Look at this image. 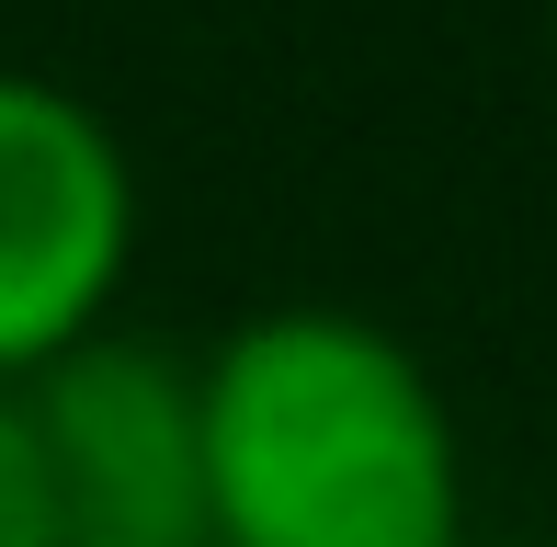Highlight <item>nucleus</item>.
<instances>
[{
    "instance_id": "obj_1",
    "label": "nucleus",
    "mask_w": 557,
    "mask_h": 547,
    "mask_svg": "<svg viewBox=\"0 0 557 547\" xmlns=\"http://www.w3.org/2000/svg\"><path fill=\"white\" fill-rule=\"evenodd\" d=\"M216 547H467L444 377L364 308H250L194 365Z\"/></svg>"
},
{
    "instance_id": "obj_2",
    "label": "nucleus",
    "mask_w": 557,
    "mask_h": 547,
    "mask_svg": "<svg viewBox=\"0 0 557 547\" xmlns=\"http://www.w3.org/2000/svg\"><path fill=\"white\" fill-rule=\"evenodd\" d=\"M137 263V160L69 81L0 69V388L114 331Z\"/></svg>"
},
{
    "instance_id": "obj_3",
    "label": "nucleus",
    "mask_w": 557,
    "mask_h": 547,
    "mask_svg": "<svg viewBox=\"0 0 557 547\" xmlns=\"http://www.w3.org/2000/svg\"><path fill=\"white\" fill-rule=\"evenodd\" d=\"M23 400L46 434L58 547H216L194 354H171L148 331H91Z\"/></svg>"
},
{
    "instance_id": "obj_4",
    "label": "nucleus",
    "mask_w": 557,
    "mask_h": 547,
    "mask_svg": "<svg viewBox=\"0 0 557 547\" xmlns=\"http://www.w3.org/2000/svg\"><path fill=\"white\" fill-rule=\"evenodd\" d=\"M0 547H58L46 434H35V400H23V388H0Z\"/></svg>"
}]
</instances>
